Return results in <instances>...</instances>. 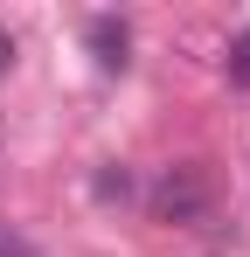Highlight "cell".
<instances>
[{
    "label": "cell",
    "mask_w": 250,
    "mask_h": 257,
    "mask_svg": "<svg viewBox=\"0 0 250 257\" xmlns=\"http://www.w3.org/2000/svg\"><path fill=\"white\" fill-rule=\"evenodd\" d=\"M208 167L202 160H174V167H160V181H153V195H146V209H153V222H174V229H195V222H208Z\"/></svg>",
    "instance_id": "cell-1"
},
{
    "label": "cell",
    "mask_w": 250,
    "mask_h": 257,
    "mask_svg": "<svg viewBox=\"0 0 250 257\" xmlns=\"http://www.w3.org/2000/svg\"><path fill=\"white\" fill-rule=\"evenodd\" d=\"M90 49H97V70H125V21L97 14L90 21Z\"/></svg>",
    "instance_id": "cell-2"
},
{
    "label": "cell",
    "mask_w": 250,
    "mask_h": 257,
    "mask_svg": "<svg viewBox=\"0 0 250 257\" xmlns=\"http://www.w3.org/2000/svg\"><path fill=\"white\" fill-rule=\"evenodd\" d=\"M229 84L250 90V35H236V42H229Z\"/></svg>",
    "instance_id": "cell-3"
},
{
    "label": "cell",
    "mask_w": 250,
    "mask_h": 257,
    "mask_svg": "<svg viewBox=\"0 0 250 257\" xmlns=\"http://www.w3.org/2000/svg\"><path fill=\"white\" fill-rule=\"evenodd\" d=\"M97 195H104V202H125L132 181H125V174H97Z\"/></svg>",
    "instance_id": "cell-4"
},
{
    "label": "cell",
    "mask_w": 250,
    "mask_h": 257,
    "mask_svg": "<svg viewBox=\"0 0 250 257\" xmlns=\"http://www.w3.org/2000/svg\"><path fill=\"white\" fill-rule=\"evenodd\" d=\"M0 257H35V250H28V236H14V229L0 222Z\"/></svg>",
    "instance_id": "cell-5"
},
{
    "label": "cell",
    "mask_w": 250,
    "mask_h": 257,
    "mask_svg": "<svg viewBox=\"0 0 250 257\" xmlns=\"http://www.w3.org/2000/svg\"><path fill=\"white\" fill-rule=\"evenodd\" d=\"M7 63H14V42H7V35H0V70H7Z\"/></svg>",
    "instance_id": "cell-6"
}]
</instances>
